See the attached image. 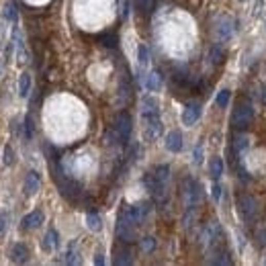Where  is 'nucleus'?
Listing matches in <instances>:
<instances>
[{
    "instance_id": "nucleus-18",
    "label": "nucleus",
    "mask_w": 266,
    "mask_h": 266,
    "mask_svg": "<svg viewBox=\"0 0 266 266\" xmlns=\"http://www.w3.org/2000/svg\"><path fill=\"white\" fill-rule=\"evenodd\" d=\"M209 60L215 64V66H219V64H223L225 62V49L219 45V43H215V45H211V49H209Z\"/></svg>"
},
{
    "instance_id": "nucleus-27",
    "label": "nucleus",
    "mask_w": 266,
    "mask_h": 266,
    "mask_svg": "<svg viewBox=\"0 0 266 266\" xmlns=\"http://www.w3.org/2000/svg\"><path fill=\"white\" fill-rule=\"evenodd\" d=\"M2 162H4V166H12V164H14V151H12V147H10V145H4Z\"/></svg>"
},
{
    "instance_id": "nucleus-7",
    "label": "nucleus",
    "mask_w": 266,
    "mask_h": 266,
    "mask_svg": "<svg viewBox=\"0 0 266 266\" xmlns=\"http://www.w3.org/2000/svg\"><path fill=\"white\" fill-rule=\"evenodd\" d=\"M201 113H203V107L199 105V103H188L186 107H184V111H182V123L184 125H195L199 119H201Z\"/></svg>"
},
{
    "instance_id": "nucleus-24",
    "label": "nucleus",
    "mask_w": 266,
    "mask_h": 266,
    "mask_svg": "<svg viewBox=\"0 0 266 266\" xmlns=\"http://www.w3.org/2000/svg\"><path fill=\"white\" fill-rule=\"evenodd\" d=\"M137 62H139L141 66H145V64L149 62V49H147V45H143V43H139V47H137Z\"/></svg>"
},
{
    "instance_id": "nucleus-8",
    "label": "nucleus",
    "mask_w": 266,
    "mask_h": 266,
    "mask_svg": "<svg viewBox=\"0 0 266 266\" xmlns=\"http://www.w3.org/2000/svg\"><path fill=\"white\" fill-rule=\"evenodd\" d=\"M39 186H41V176H39L35 170L27 172V176H25V180H23V191H25V195H27V197H33V195L39 191Z\"/></svg>"
},
{
    "instance_id": "nucleus-34",
    "label": "nucleus",
    "mask_w": 266,
    "mask_h": 266,
    "mask_svg": "<svg viewBox=\"0 0 266 266\" xmlns=\"http://www.w3.org/2000/svg\"><path fill=\"white\" fill-rule=\"evenodd\" d=\"M221 191H223V188H221V184H219V180H217V182L213 184V199H215V201L221 199Z\"/></svg>"
},
{
    "instance_id": "nucleus-14",
    "label": "nucleus",
    "mask_w": 266,
    "mask_h": 266,
    "mask_svg": "<svg viewBox=\"0 0 266 266\" xmlns=\"http://www.w3.org/2000/svg\"><path fill=\"white\" fill-rule=\"evenodd\" d=\"M151 176H154V180H156V182L166 184V182L170 180V166H168V164H160V166H156V168L151 170Z\"/></svg>"
},
{
    "instance_id": "nucleus-37",
    "label": "nucleus",
    "mask_w": 266,
    "mask_h": 266,
    "mask_svg": "<svg viewBox=\"0 0 266 266\" xmlns=\"http://www.w3.org/2000/svg\"><path fill=\"white\" fill-rule=\"evenodd\" d=\"M0 76H2V66H0Z\"/></svg>"
},
{
    "instance_id": "nucleus-33",
    "label": "nucleus",
    "mask_w": 266,
    "mask_h": 266,
    "mask_svg": "<svg viewBox=\"0 0 266 266\" xmlns=\"http://www.w3.org/2000/svg\"><path fill=\"white\" fill-rule=\"evenodd\" d=\"M8 227V213H0V236H4Z\"/></svg>"
},
{
    "instance_id": "nucleus-38",
    "label": "nucleus",
    "mask_w": 266,
    "mask_h": 266,
    "mask_svg": "<svg viewBox=\"0 0 266 266\" xmlns=\"http://www.w3.org/2000/svg\"><path fill=\"white\" fill-rule=\"evenodd\" d=\"M240 2H246V0H240Z\"/></svg>"
},
{
    "instance_id": "nucleus-32",
    "label": "nucleus",
    "mask_w": 266,
    "mask_h": 266,
    "mask_svg": "<svg viewBox=\"0 0 266 266\" xmlns=\"http://www.w3.org/2000/svg\"><path fill=\"white\" fill-rule=\"evenodd\" d=\"M193 160H195V164H203V145L201 143H197L195 154H193Z\"/></svg>"
},
{
    "instance_id": "nucleus-12",
    "label": "nucleus",
    "mask_w": 266,
    "mask_h": 266,
    "mask_svg": "<svg viewBox=\"0 0 266 266\" xmlns=\"http://www.w3.org/2000/svg\"><path fill=\"white\" fill-rule=\"evenodd\" d=\"M166 149L172 151V154H178L182 149V133L178 129H172L166 135Z\"/></svg>"
},
{
    "instance_id": "nucleus-5",
    "label": "nucleus",
    "mask_w": 266,
    "mask_h": 266,
    "mask_svg": "<svg viewBox=\"0 0 266 266\" xmlns=\"http://www.w3.org/2000/svg\"><path fill=\"white\" fill-rule=\"evenodd\" d=\"M201 201V186L195 178H188L186 180V186H184V203H186V209H195L197 203Z\"/></svg>"
},
{
    "instance_id": "nucleus-26",
    "label": "nucleus",
    "mask_w": 266,
    "mask_h": 266,
    "mask_svg": "<svg viewBox=\"0 0 266 266\" xmlns=\"http://www.w3.org/2000/svg\"><path fill=\"white\" fill-rule=\"evenodd\" d=\"M23 127H25V139H27V141H31V139H33V133H35V125H33V119H31L29 115L25 117Z\"/></svg>"
},
{
    "instance_id": "nucleus-13",
    "label": "nucleus",
    "mask_w": 266,
    "mask_h": 266,
    "mask_svg": "<svg viewBox=\"0 0 266 266\" xmlns=\"http://www.w3.org/2000/svg\"><path fill=\"white\" fill-rule=\"evenodd\" d=\"M143 86H145V90H149V92H158V90L162 88V76H160L158 72H149V74L145 76Z\"/></svg>"
},
{
    "instance_id": "nucleus-25",
    "label": "nucleus",
    "mask_w": 266,
    "mask_h": 266,
    "mask_svg": "<svg viewBox=\"0 0 266 266\" xmlns=\"http://www.w3.org/2000/svg\"><path fill=\"white\" fill-rule=\"evenodd\" d=\"M2 16H4L6 21H16V6H14V2H6V4H4Z\"/></svg>"
},
{
    "instance_id": "nucleus-23",
    "label": "nucleus",
    "mask_w": 266,
    "mask_h": 266,
    "mask_svg": "<svg viewBox=\"0 0 266 266\" xmlns=\"http://www.w3.org/2000/svg\"><path fill=\"white\" fill-rule=\"evenodd\" d=\"M133 258H131V252L129 250H121L117 252V258H115V264L117 266H125V264H131Z\"/></svg>"
},
{
    "instance_id": "nucleus-11",
    "label": "nucleus",
    "mask_w": 266,
    "mask_h": 266,
    "mask_svg": "<svg viewBox=\"0 0 266 266\" xmlns=\"http://www.w3.org/2000/svg\"><path fill=\"white\" fill-rule=\"evenodd\" d=\"M43 219H45L43 211H41V209H35V211H31L29 215L23 217L21 227H23V230H35V227H39V225L43 223Z\"/></svg>"
},
{
    "instance_id": "nucleus-36",
    "label": "nucleus",
    "mask_w": 266,
    "mask_h": 266,
    "mask_svg": "<svg viewBox=\"0 0 266 266\" xmlns=\"http://www.w3.org/2000/svg\"><path fill=\"white\" fill-rule=\"evenodd\" d=\"M258 240H260V244H262V246H266V230H262V232H260Z\"/></svg>"
},
{
    "instance_id": "nucleus-10",
    "label": "nucleus",
    "mask_w": 266,
    "mask_h": 266,
    "mask_svg": "<svg viewBox=\"0 0 266 266\" xmlns=\"http://www.w3.org/2000/svg\"><path fill=\"white\" fill-rule=\"evenodd\" d=\"M141 119H151V117H160V105L156 99L151 97H145L143 103H141Z\"/></svg>"
},
{
    "instance_id": "nucleus-17",
    "label": "nucleus",
    "mask_w": 266,
    "mask_h": 266,
    "mask_svg": "<svg viewBox=\"0 0 266 266\" xmlns=\"http://www.w3.org/2000/svg\"><path fill=\"white\" fill-rule=\"evenodd\" d=\"M31 94V74L29 72H23L21 78H18V97L21 99H27Z\"/></svg>"
},
{
    "instance_id": "nucleus-20",
    "label": "nucleus",
    "mask_w": 266,
    "mask_h": 266,
    "mask_svg": "<svg viewBox=\"0 0 266 266\" xmlns=\"http://www.w3.org/2000/svg\"><path fill=\"white\" fill-rule=\"evenodd\" d=\"M248 147H250V137H248V135H238L236 141H234V151H236V154H242V151H246Z\"/></svg>"
},
{
    "instance_id": "nucleus-29",
    "label": "nucleus",
    "mask_w": 266,
    "mask_h": 266,
    "mask_svg": "<svg viewBox=\"0 0 266 266\" xmlns=\"http://www.w3.org/2000/svg\"><path fill=\"white\" fill-rule=\"evenodd\" d=\"M215 256H217V258H211V260H209V262H211V264H232V260H230V258H227V256H230V254H227V252H219V254H215Z\"/></svg>"
},
{
    "instance_id": "nucleus-3",
    "label": "nucleus",
    "mask_w": 266,
    "mask_h": 266,
    "mask_svg": "<svg viewBox=\"0 0 266 266\" xmlns=\"http://www.w3.org/2000/svg\"><path fill=\"white\" fill-rule=\"evenodd\" d=\"M238 209H240V215H242L244 221H254L256 215H258V201L254 197H250V195L240 197Z\"/></svg>"
},
{
    "instance_id": "nucleus-21",
    "label": "nucleus",
    "mask_w": 266,
    "mask_h": 266,
    "mask_svg": "<svg viewBox=\"0 0 266 266\" xmlns=\"http://www.w3.org/2000/svg\"><path fill=\"white\" fill-rule=\"evenodd\" d=\"M230 99H232V92H230L227 88H223V90H219V92H217V97H215V103H217V107L225 109V107L230 105Z\"/></svg>"
},
{
    "instance_id": "nucleus-1",
    "label": "nucleus",
    "mask_w": 266,
    "mask_h": 266,
    "mask_svg": "<svg viewBox=\"0 0 266 266\" xmlns=\"http://www.w3.org/2000/svg\"><path fill=\"white\" fill-rule=\"evenodd\" d=\"M254 119V107L248 101H240L232 113V125L236 131H244Z\"/></svg>"
},
{
    "instance_id": "nucleus-9",
    "label": "nucleus",
    "mask_w": 266,
    "mask_h": 266,
    "mask_svg": "<svg viewBox=\"0 0 266 266\" xmlns=\"http://www.w3.org/2000/svg\"><path fill=\"white\" fill-rule=\"evenodd\" d=\"M10 260L14 264H25L29 260V246L23 244V242H16L12 248H10Z\"/></svg>"
},
{
    "instance_id": "nucleus-6",
    "label": "nucleus",
    "mask_w": 266,
    "mask_h": 266,
    "mask_svg": "<svg viewBox=\"0 0 266 266\" xmlns=\"http://www.w3.org/2000/svg\"><path fill=\"white\" fill-rule=\"evenodd\" d=\"M145 127H143V139L145 141H156L162 135V119L160 117H151V119H143Z\"/></svg>"
},
{
    "instance_id": "nucleus-2",
    "label": "nucleus",
    "mask_w": 266,
    "mask_h": 266,
    "mask_svg": "<svg viewBox=\"0 0 266 266\" xmlns=\"http://www.w3.org/2000/svg\"><path fill=\"white\" fill-rule=\"evenodd\" d=\"M113 131L117 135V139L121 143H127L133 131V119L127 111H121L117 117H115V125H113Z\"/></svg>"
},
{
    "instance_id": "nucleus-16",
    "label": "nucleus",
    "mask_w": 266,
    "mask_h": 266,
    "mask_svg": "<svg viewBox=\"0 0 266 266\" xmlns=\"http://www.w3.org/2000/svg\"><path fill=\"white\" fill-rule=\"evenodd\" d=\"M58 244H60V236H58V232L51 227V230L45 234V238H43V242H41V248H43L45 252H51Z\"/></svg>"
},
{
    "instance_id": "nucleus-4",
    "label": "nucleus",
    "mask_w": 266,
    "mask_h": 266,
    "mask_svg": "<svg viewBox=\"0 0 266 266\" xmlns=\"http://www.w3.org/2000/svg\"><path fill=\"white\" fill-rule=\"evenodd\" d=\"M234 33H236V23H234V18L221 16V18L217 21V25H215V35H217V39H219V41H230V39L234 37Z\"/></svg>"
},
{
    "instance_id": "nucleus-28",
    "label": "nucleus",
    "mask_w": 266,
    "mask_h": 266,
    "mask_svg": "<svg viewBox=\"0 0 266 266\" xmlns=\"http://www.w3.org/2000/svg\"><path fill=\"white\" fill-rule=\"evenodd\" d=\"M139 248H141V252H154L156 240H154V238H143V240L139 242Z\"/></svg>"
},
{
    "instance_id": "nucleus-15",
    "label": "nucleus",
    "mask_w": 266,
    "mask_h": 266,
    "mask_svg": "<svg viewBox=\"0 0 266 266\" xmlns=\"http://www.w3.org/2000/svg\"><path fill=\"white\" fill-rule=\"evenodd\" d=\"M221 174H223V160H221L219 156H215V158H211V162H209V176L217 182V180L221 178Z\"/></svg>"
},
{
    "instance_id": "nucleus-35",
    "label": "nucleus",
    "mask_w": 266,
    "mask_h": 266,
    "mask_svg": "<svg viewBox=\"0 0 266 266\" xmlns=\"http://www.w3.org/2000/svg\"><path fill=\"white\" fill-rule=\"evenodd\" d=\"M94 264H99V266L105 264V258H103V254H97V258H94Z\"/></svg>"
},
{
    "instance_id": "nucleus-30",
    "label": "nucleus",
    "mask_w": 266,
    "mask_h": 266,
    "mask_svg": "<svg viewBox=\"0 0 266 266\" xmlns=\"http://www.w3.org/2000/svg\"><path fill=\"white\" fill-rule=\"evenodd\" d=\"M101 41H103V45H105V47H115V45H117V35L107 33V35H103V37H101Z\"/></svg>"
},
{
    "instance_id": "nucleus-22",
    "label": "nucleus",
    "mask_w": 266,
    "mask_h": 266,
    "mask_svg": "<svg viewBox=\"0 0 266 266\" xmlns=\"http://www.w3.org/2000/svg\"><path fill=\"white\" fill-rule=\"evenodd\" d=\"M78 244L76 242H72L70 246H68V252H66V264H76L78 262Z\"/></svg>"
},
{
    "instance_id": "nucleus-31",
    "label": "nucleus",
    "mask_w": 266,
    "mask_h": 266,
    "mask_svg": "<svg viewBox=\"0 0 266 266\" xmlns=\"http://www.w3.org/2000/svg\"><path fill=\"white\" fill-rule=\"evenodd\" d=\"M137 6H139L143 12H151L154 6H156V0H137Z\"/></svg>"
},
{
    "instance_id": "nucleus-19",
    "label": "nucleus",
    "mask_w": 266,
    "mask_h": 266,
    "mask_svg": "<svg viewBox=\"0 0 266 266\" xmlns=\"http://www.w3.org/2000/svg\"><path fill=\"white\" fill-rule=\"evenodd\" d=\"M86 227H88L90 232H101V230H103V219H101V215L90 211V213L86 215Z\"/></svg>"
}]
</instances>
